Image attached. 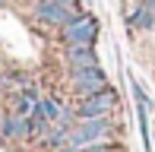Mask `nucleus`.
I'll return each mask as SVG.
<instances>
[{
	"mask_svg": "<svg viewBox=\"0 0 155 152\" xmlns=\"http://www.w3.org/2000/svg\"><path fill=\"white\" fill-rule=\"evenodd\" d=\"M38 111L48 117V121H60V114H63V105H60V98H54V95H41V101H38Z\"/></svg>",
	"mask_w": 155,
	"mask_h": 152,
	"instance_id": "nucleus-11",
	"label": "nucleus"
},
{
	"mask_svg": "<svg viewBox=\"0 0 155 152\" xmlns=\"http://www.w3.org/2000/svg\"><path fill=\"white\" fill-rule=\"evenodd\" d=\"M0 121H3V111H0Z\"/></svg>",
	"mask_w": 155,
	"mask_h": 152,
	"instance_id": "nucleus-16",
	"label": "nucleus"
},
{
	"mask_svg": "<svg viewBox=\"0 0 155 152\" xmlns=\"http://www.w3.org/2000/svg\"><path fill=\"white\" fill-rule=\"evenodd\" d=\"M57 3H63V6H70V10L79 13V3H76V0H57Z\"/></svg>",
	"mask_w": 155,
	"mask_h": 152,
	"instance_id": "nucleus-13",
	"label": "nucleus"
},
{
	"mask_svg": "<svg viewBox=\"0 0 155 152\" xmlns=\"http://www.w3.org/2000/svg\"><path fill=\"white\" fill-rule=\"evenodd\" d=\"M0 3H3V0H0Z\"/></svg>",
	"mask_w": 155,
	"mask_h": 152,
	"instance_id": "nucleus-17",
	"label": "nucleus"
},
{
	"mask_svg": "<svg viewBox=\"0 0 155 152\" xmlns=\"http://www.w3.org/2000/svg\"><path fill=\"white\" fill-rule=\"evenodd\" d=\"M70 89L76 98L95 95L101 89H108V73L101 67H86V70H70Z\"/></svg>",
	"mask_w": 155,
	"mask_h": 152,
	"instance_id": "nucleus-4",
	"label": "nucleus"
},
{
	"mask_svg": "<svg viewBox=\"0 0 155 152\" xmlns=\"http://www.w3.org/2000/svg\"><path fill=\"white\" fill-rule=\"evenodd\" d=\"M117 92L114 89H101L95 95H86V98H76L73 111H76V121H89V117H111V111L117 108Z\"/></svg>",
	"mask_w": 155,
	"mask_h": 152,
	"instance_id": "nucleus-2",
	"label": "nucleus"
},
{
	"mask_svg": "<svg viewBox=\"0 0 155 152\" xmlns=\"http://www.w3.org/2000/svg\"><path fill=\"white\" fill-rule=\"evenodd\" d=\"M63 60L70 70H86V67H98V54L89 45H63Z\"/></svg>",
	"mask_w": 155,
	"mask_h": 152,
	"instance_id": "nucleus-6",
	"label": "nucleus"
},
{
	"mask_svg": "<svg viewBox=\"0 0 155 152\" xmlns=\"http://www.w3.org/2000/svg\"><path fill=\"white\" fill-rule=\"evenodd\" d=\"M114 121L111 117H89V121H76L73 124V130H70V140L63 143L60 149H54V152H76V149H82V146H92V143H104V140H111L114 136Z\"/></svg>",
	"mask_w": 155,
	"mask_h": 152,
	"instance_id": "nucleus-1",
	"label": "nucleus"
},
{
	"mask_svg": "<svg viewBox=\"0 0 155 152\" xmlns=\"http://www.w3.org/2000/svg\"><path fill=\"white\" fill-rule=\"evenodd\" d=\"M143 3H146V6H149V10H152V13H155V0H143Z\"/></svg>",
	"mask_w": 155,
	"mask_h": 152,
	"instance_id": "nucleus-14",
	"label": "nucleus"
},
{
	"mask_svg": "<svg viewBox=\"0 0 155 152\" xmlns=\"http://www.w3.org/2000/svg\"><path fill=\"white\" fill-rule=\"evenodd\" d=\"M70 130H73V124H67V121H54L51 127H48V133L41 136V146H45V149H60L63 143L70 140Z\"/></svg>",
	"mask_w": 155,
	"mask_h": 152,
	"instance_id": "nucleus-8",
	"label": "nucleus"
},
{
	"mask_svg": "<svg viewBox=\"0 0 155 152\" xmlns=\"http://www.w3.org/2000/svg\"><path fill=\"white\" fill-rule=\"evenodd\" d=\"M0 136L10 143H19V140H29V117L25 114H3V121H0Z\"/></svg>",
	"mask_w": 155,
	"mask_h": 152,
	"instance_id": "nucleus-7",
	"label": "nucleus"
},
{
	"mask_svg": "<svg viewBox=\"0 0 155 152\" xmlns=\"http://www.w3.org/2000/svg\"><path fill=\"white\" fill-rule=\"evenodd\" d=\"M38 101H41V95L35 92L32 86H25V89H19V95H16V105H13V111H16V114H25V117H32L35 111H38Z\"/></svg>",
	"mask_w": 155,
	"mask_h": 152,
	"instance_id": "nucleus-9",
	"label": "nucleus"
},
{
	"mask_svg": "<svg viewBox=\"0 0 155 152\" xmlns=\"http://www.w3.org/2000/svg\"><path fill=\"white\" fill-rule=\"evenodd\" d=\"M76 16H79L76 10L57 3V0H38V3H35V19H38L41 25H48V29H63V25H67L70 19H76Z\"/></svg>",
	"mask_w": 155,
	"mask_h": 152,
	"instance_id": "nucleus-5",
	"label": "nucleus"
},
{
	"mask_svg": "<svg viewBox=\"0 0 155 152\" xmlns=\"http://www.w3.org/2000/svg\"><path fill=\"white\" fill-rule=\"evenodd\" d=\"M130 25H133V29H143V32L155 29V13H152L146 3H139V6H136V13L130 16Z\"/></svg>",
	"mask_w": 155,
	"mask_h": 152,
	"instance_id": "nucleus-10",
	"label": "nucleus"
},
{
	"mask_svg": "<svg viewBox=\"0 0 155 152\" xmlns=\"http://www.w3.org/2000/svg\"><path fill=\"white\" fill-rule=\"evenodd\" d=\"M48 127H51V121H48L41 111H35L29 117V140H41V136L48 133Z\"/></svg>",
	"mask_w": 155,
	"mask_h": 152,
	"instance_id": "nucleus-12",
	"label": "nucleus"
},
{
	"mask_svg": "<svg viewBox=\"0 0 155 152\" xmlns=\"http://www.w3.org/2000/svg\"><path fill=\"white\" fill-rule=\"evenodd\" d=\"M3 86H6V82H3V76H0V95H3Z\"/></svg>",
	"mask_w": 155,
	"mask_h": 152,
	"instance_id": "nucleus-15",
	"label": "nucleus"
},
{
	"mask_svg": "<svg viewBox=\"0 0 155 152\" xmlns=\"http://www.w3.org/2000/svg\"><path fill=\"white\" fill-rule=\"evenodd\" d=\"M98 38V19L89 16V13H79L76 19H70L60 29V41L63 45H89L92 48Z\"/></svg>",
	"mask_w": 155,
	"mask_h": 152,
	"instance_id": "nucleus-3",
	"label": "nucleus"
}]
</instances>
